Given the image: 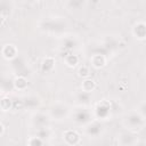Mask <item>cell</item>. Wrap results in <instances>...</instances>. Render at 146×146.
<instances>
[{"label":"cell","mask_w":146,"mask_h":146,"mask_svg":"<svg viewBox=\"0 0 146 146\" xmlns=\"http://www.w3.org/2000/svg\"><path fill=\"white\" fill-rule=\"evenodd\" d=\"M11 106V100L9 98H3L1 102H0V107L3 110V111H8Z\"/></svg>","instance_id":"9"},{"label":"cell","mask_w":146,"mask_h":146,"mask_svg":"<svg viewBox=\"0 0 146 146\" xmlns=\"http://www.w3.org/2000/svg\"><path fill=\"white\" fill-rule=\"evenodd\" d=\"M106 64V58L103 55H94L91 57V65L96 68H100Z\"/></svg>","instance_id":"4"},{"label":"cell","mask_w":146,"mask_h":146,"mask_svg":"<svg viewBox=\"0 0 146 146\" xmlns=\"http://www.w3.org/2000/svg\"><path fill=\"white\" fill-rule=\"evenodd\" d=\"M30 145H41L42 144V140L38 139V138H32L30 141H29Z\"/></svg>","instance_id":"11"},{"label":"cell","mask_w":146,"mask_h":146,"mask_svg":"<svg viewBox=\"0 0 146 146\" xmlns=\"http://www.w3.org/2000/svg\"><path fill=\"white\" fill-rule=\"evenodd\" d=\"M3 132V125H2V123H0V135Z\"/></svg>","instance_id":"13"},{"label":"cell","mask_w":146,"mask_h":146,"mask_svg":"<svg viewBox=\"0 0 146 146\" xmlns=\"http://www.w3.org/2000/svg\"><path fill=\"white\" fill-rule=\"evenodd\" d=\"M3 22H5V17L3 16H0V26L3 24Z\"/></svg>","instance_id":"12"},{"label":"cell","mask_w":146,"mask_h":146,"mask_svg":"<svg viewBox=\"0 0 146 146\" xmlns=\"http://www.w3.org/2000/svg\"><path fill=\"white\" fill-rule=\"evenodd\" d=\"M81 88H82V90H83L84 92H90V91H92V90L96 88V83H95L92 80H90V79H86V80L82 82Z\"/></svg>","instance_id":"6"},{"label":"cell","mask_w":146,"mask_h":146,"mask_svg":"<svg viewBox=\"0 0 146 146\" xmlns=\"http://www.w3.org/2000/svg\"><path fill=\"white\" fill-rule=\"evenodd\" d=\"M14 86H15L16 89L23 90V89H25V88L27 87V80H26L25 78H23V76H18V78L15 79Z\"/></svg>","instance_id":"7"},{"label":"cell","mask_w":146,"mask_h":146,"mask_svg":"<svg viewBox=\"0 0 146 146\" xmlns=\"http://www.w3.org/2000/svg\"><path fill=\"white\" fill-rule=\"evenodd\" d=\"M89 73H90L89 68H88L87 66H84V65L79 68V75L82 76V78H88V76H89Z\"/></svg>","instance_id":"10"},{"label":"cell","mask_w":146,"mask_h":146,"mask_svg":"<svg viewBox=\"0 0 146 146\" xmlns=\"http://www.w3.org/2000/svg\"><path fill=\"white\" fill-rule=\"evenodd\" d=\"M65 63L67 66L70 67H74L78 63H79V57L76 55H68L66 58H65Z\"/></svg>","instance_id":"8"},{"label":"cell","mask_w":146,"mask_h":146,"mask_svg":"<svg viewBox=\"0 0 146 146\" xmlns=\"http://www.w3.org/2000/svg\"><path fill=\"white\" fill-rule=\"evenodd\" d=\"M64 138L66 140L67 144L70 145H74V144H78L79 143V135L73 131V130H67L64 132Z\"/></svg>","instance_id":"2"},{"label":"cell","mask_w":146,"mask_h":146,"mask_svg":"<svg viewBox=\"0 0 146 146\" xmlns=\"http://www.w3.org/2000/svg\"><path fill=\"white\" fill-rule=\"evenodd\" d=\"M55 66V59L51 57H47L43 62H42V71L43 72H50L54 70Z\"/></svg>","instance_id":"5"},{"label":"cell","mask_w":146,"mask_h":146,"mask_svg":"<svg viewBox=\"0 0 146 146\" xmlns=\"http://www.w3.org/2000/svg\"><path fill=\"white\" fill-rule=\"evenodd\" d=\"M133 34L136 35V38L144 40L145 35H146V30H145V24L144 23H138L135 25L133 27Z\"/></svg>","instance_id":"3"},{"label":"cell","mask_w":146,"mask_h":146,"mask_svg":"<svg viewBox=\"0 0 146 146\" xmlns=\"http://www.w3.org/2000/svg\"><path fill=\"white\" fill-rule=\"evenodd\" d=\"M17 54V48L14 44H6L2 48V56L6 59H13Z\"/></svg>","instance_id":"1"}]
</instances>
